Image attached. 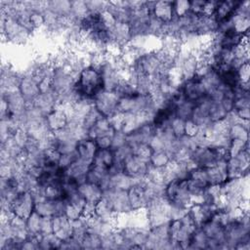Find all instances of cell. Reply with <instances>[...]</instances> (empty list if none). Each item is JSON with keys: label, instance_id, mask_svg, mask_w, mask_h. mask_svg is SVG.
<instances>
[{"label": "cell", "instance_id": "6da1fadb", "mask_svg": "<svg viewBox=\"0 0 250 250\" xmlns=\"http://www.w3.org/2000/svg\"><path fill=\"white\" fill-rule=\"evenodd\" d=\"M74 91L78 98L93 101L104 90L101 70L91 64L85 66L77 75Z\"/></svg>", "mask_w": 250, "mask_h": 250}, {"label": "cell", "instance_id": "7a4b0ae2", "mask_svg": "<svg viewBox=\"0 0 250 250\" xmlns=\"http://www.w3.org/2000/svg\"><path fill=\"white\" fill-rule=\"evenodd\" d=\"M184 100L193 104L194 105L198 104L204 99L208 97L207 90L198 76H193L190 79L185 80L180 86Z\"/></svg>", "mask_w": 250, "mask_h": 250}, {"label": "cell", "instance_id": "3957f363", "mask_svg": "<svg viewBox=\"0 0 250 250\" xmlns=\"http://www.w3.org/2000/svg\"><path fill=\"white\" fill-rule=\"evenodd\" d=\"M103 197L108 202L115 214H123L132 211L128 197V190L107 188L104 190Z\"/></svg>", "mask_w": 250, "mask_h": 250}, {"label": "cell", "instance_id": "277c9868", "mask_svg": "<svg viewBox=\"0 0 250 250\" xmlns=\"http://www.w3.org/2000/svg\"><path fill=\"white\" fill-rule=\"evenodd\" d=\"M119 97L113 91L104 90L94 100V105L104 117H111L118 112Z\"/></svg>", "mask_w": 250, "mask_h": 250}, {"label": "cell", "instance_id": "5b68a950", "mask_svg": "<svg viewBox=\"0 0 250 250\" xmlns=\"http://www.w3.org/2000/svg\"><path fill=\"white\" fill-rule=\"evenodd\" d=\"M149 165V160L132 153L124 160L122 164V172L135 180H141L146 177Z\"/></svg>", "mask_w": 250, "mask_h": 250}, {"label": "cell", "instance_id": "8992f818", "mask_svg": "<svg viewBox=\"0 0 250 250\" xmlns=\"http://www.w3.org/2000/svg\"><path fill=\"white\" fill-rule=\"evenodd\" d=\"M35 201L29 191H21L11 204L14 215L26 220L34 212Z\"/></svg>", "mask_w": 250, "mask_h": 250}, {"label": "cell", "instance_id": "52a82bcc", "mask_svg": "<svg viewBox=\"0 0 250 250\" xmlns=\"http://www.w3.org/2000/svg\"><path fill=\"white\" fill-rule=\"evenodd\" d=\"M19 91L28 104H32L40 94L39 83L30 73H25L21 78Z\"/></svg>", "mask_w": 250, "mask_h": 250}, {"label": "cell", "instance_id": "ba28073f", "mask_svg": "<svg viewBox=\"0 0 250 250\" xmlns=\"http://www.w3.org/2000/svg\"><path fill=\"white\" fill-rule=\"evenodd\" d=\"M53 233L62 241H64L72 236L73 227L72 221H70L66 216L60 215L52 218Z\"/></svg>", "mask_w": 250, "mask_h": 250}, {"label": "cell", "instance_id": "9c48e42d", "mask_svg": "<svg viewBox=\"0 0 250 250\" xmlns=\"http://www.w3.org/2000/svg\"><path fill=\"white\" fill-rule=\"evenodd\" d=\"M46 123L52 132L61 130L68 123V113L65 109L57 105L55 109L46 115Z\"/></svg>", "mask_w": 250, "mask_h": 250}, {"label": "cell", "instance_id": "30bf717a", "mask_svg": "<svg viewBox=\"0 0 250 250\" xmlns=\"http://www.w3.org/2000/svg\"><path fill=\"white\" fill-rule=\"evenodd\" d=\"M150 14L164 23L170 22L172 20H174V18H176L174 14L173 2L171 1L153 2Z\"/></svg>", "mask_w": 250, "mask_h": 250}, {"label": "cell", "instance_id": "8fae6325", "mask_svg": "<svg viewBox=\"0 0 250 250\" xmlns=\"http://www.w3.org/2000/svg\"><path fill=\"white\" fill-rule=\"evenodd\" d=\"M98 149L99 147L96 144V141L90 138H85L78 141L76 146V152L78 154V158L91 164Z\"/></svg>", "mask_w": 250, "mask_h": 250}, {"label": "cell", "instance_id": "7c38bea8", "mask_svg": "<svg viewBox=\"0 0 250 250\" xmlns=\"http://www.w3.org/2000/svg\"><path fill=\"white\" fill-rule=\"evenodd\" d=\"M115 164L114 150L111 148H99L94 156L92 165L101 167L108 172Z\"/></svg>", "mask_w": 250, "mask_h": 250}, {"label": "cell", "instance_id": "4fadbf2b", "mask_svg": "<svg viewBox=\"0 0 250 250\" xmlns=\"http://www.w3.org/2000/svg\"><path fill=\"white\" fill-rule=\"evenodd\" d=\"M78 192L83 196L86 202L96 203L103 197L104 190L98 185L84 182L79 185Z\"/></svg>", "mask_w": 250, "mask_h": 250}, {"label": "cell", "instance_id": "5bb4252c", "mask_svg": "<svg viewBox=\"0 0 250 250\" xmlns=\"http://www.w3.org/2000/svg\"><path fill=\"white\" fill-rule=\"evenodd\" d=\"M170 160L171 156L166 150H153L149 157V164L155 168H163Z\"/></svg>", "mask_w": 250, "mask_h": 250}, {"label": "cell", "instance_id": "9a60e30c", "mask_svg": "<svg viewBox=\"0 0 250 250\" xmlns=\"http://www.w3.org/2000/svg\"><path fill=\"white\" fill-rule=\"evenodd\" d=\"M42 217L35 211L26 219V228L28 234L31 236H40Z\"/></svg>", "mask_w": 250, "mask_h": 250}, {"label": "cell", "instance_id": "2e32d148", "mask_svg": "<svg viewBox=\"0 0 250 250\" xmlns=\"http://www.w3.org/2000/svg\"><path fill=\"white\" fill-rule=\"evenodd\" d=\"M194 106L195 105L193 104L184 100L176 105L175 116L183 120H188L191 118V114L194 109Z\"/></svg>", "mask_w": 250, "mask_h": 250}, {"label": "cell", "instance_id": "e0dca14e", "mask_svg": "<svg viewBox=\"0 0 250 250\" xmlns=\"http://www.w3.org/2000/svg\"><path fill=\"white\" fill-rule=\"evenodd\" d=\"M80 244H81V248H88V249L102 248V236H100L97 233L87 231L86 234L81 239Z\"/></svg>", "mask_w": 250, "mask_h": 250}, {"label": "cell", "instance_id": "ac0fdd59", "mask_svg": "<svg viewBox=\"0 0 250 250\" xmlns=\"http://www.w3.org/2000/svg\"><path fill=\"white\" fill-rule=\"evenodd\" d=\"M185 122L186 120H183L178 117H174L171 120L170 128L177 138H180L185 135Z\"/></svg>", "mask_w": 250, "mask_h": 250}, {"label": "cell", "instance_id": "d6986e66", "mask_svg": "<svg viewBox=\"0 0 250 250\" xmlns=\"http://www.w3.org/2000/svg\"><path fill=\"white\" fill-rule=\"evenodd\" d=\"M174 14L176 18L182 17L189 12V1H176L173 2Z\"/></svg>", "mask_w": 250, "mask_h": 250}, {"label": "cell", "instance_id": "ffe728a7", "mask_svg": "<svg viewBox=\"0 0 250 250\" xmlns=\"http://www.w3.org/2000/svg\"><path fill=\"white\" fill-rule=\"evenodd\" d=\"M199 127L191 120H186L185 122V135L188 137H195L199 132Z\"/></svg>", "mask_w": 250, "mask_h": 250}]
</instances>
